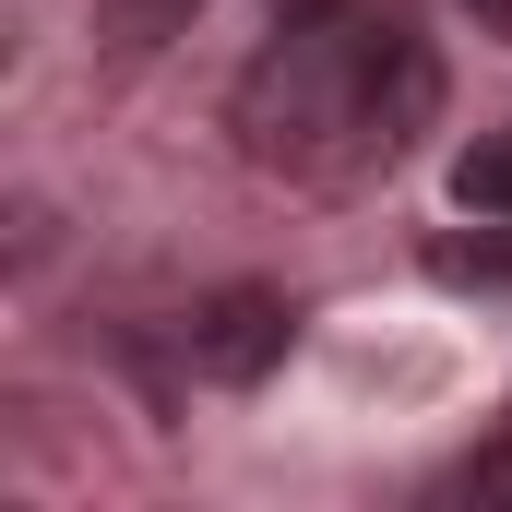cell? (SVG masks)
<instances>
[{
  "label": "cell",
  "mask_w": 512,
  "mask_h": 512,
  "mask_svg": "<svg viewBox=\"0 0 512 512\" xmlns=\"http://www.w3.org/2000/svg\"><path fill=\"white\" fill-rule=\"evenodd\" d=\"M441 120V60L405 12L370 0H310L251 48V72L227 84V131L274 179H358L393 167L417 131Z\"/></svg>",
  "instance_id": "cell-1"
},
{
  "label": "cell",
  "mask_w": 512,
  "mask_h": 512,
  "mask_svg": "<svg viewBox=\"0 0 512 512\" xmlns=\"http://www.w3.org/2000/svg\"><path fill=\"white\" fill-rule=\"evenodd\" d=\"M286 334H298V310H286V298L227 286V298L191 322V370H203V382H262V370L286 358Z\"/></svg>",
  "instance_id": "cell-2"
},
{
  "label": "cell",
  "mask_w": 512,
  "mask_h": 512,
  "mask_svg": "<svg viewBox=\"0 0 512 512\" xmlns=\"http://www.w3.org/2000/svg\"><path fill=\"white\" fill-rule=\"evenodd\" d=\"M191 12L203 0H96V48L108 60H155L167 36H191Z\"/></svg>",
  "instance_id": "cell-3"
},
{
  "label": "cell",
  "mask_w": 512,
  "mask_h": 512,
  "mask_svg": "<svg viewBox=\"0 0 512 512\" xmlns=\"http://www.w3.org/2000/svg\"><path fill=\"white\" fill-rule=\"evenodd\" d=\"M453 203L489 215V227H512V131H477V143L453 155Z\"/></svg>",
  "instance_id": "cell-4"
},
{
  "label": "cell",
  "mask_w": 512,
  "mask_h": 512,
  "mask_svg": "<svg viewBox=\"0 0 512 512\" xmlns=\"http://www.w3.org/2000/svg\"><path fill=\"white\" fill-rule=\"evenodd\" d=\"M465 12H477V24H489V36H512V0H465Z\"/></svg>",
  "instance_id": "cell-5"
}]
</instances>
